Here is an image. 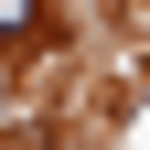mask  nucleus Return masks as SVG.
I'll list each match as a JSON object with an SVG mask.
<instances>
[{
	"label": "nucleus",
	"mask_w": 150,
	"mask_h": 150,
	"mask_svg": "<svg viewBox=\"0 0 150 150\" xmlns=\"http://www.w3.org/2000/svg\"><path fill=\"white\" fill-rule=\"evenodd\" d=\"M43 22H54L43 0H0V54H22V43H43Z\"/></svg>",
	"instance_id": "obj_1"
}]
</instances>
